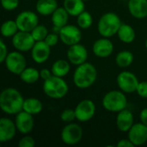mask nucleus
<instances>
[{"instance_id":"nucleus-41","label":"nucleus","mask_w":147,"mask_h":147,"mask_svg":"<svg viewBox=\"0 0 147 147\" xmlns=\"http://www.w3.org/2000/svg\"><path fill=\"white\" fill-rule=\"evenodd\" d=\"M145 45H146V48L147 49V38L146 40V44H145Z\"/></svg>"},{"instance_id":"nucleus-20","label":"nucleus","mask_w":147,"mask_h":147,"mask_svg":"<svg viewBox=\"0 0 147 147\" xmlns=\"http://www.w3.org/2000/svg\"><path fill=\"white\" fill-rule=\"evenodd\" d=\"M127 9L131 16L136 19L147 17V0H129Z\"/></svg>"},{"instance_id":"nucleus-42","label":"nucleus","mask_w":147,"mask_h":147,"mask_svg":"<svg viewBox=\"0 0 147 147\" xmlns=\"http://www.w3.org/2000/svg\"><path fill=\"white\" fill-rule=\"evenodd\" d=\"M84 2H85V1H90V0H84Z\"/></svg>"},{"instance_id":"nucleus-9","label":"nucleus","mask_w":147,"mask_h":147,"mask_svg":"<svg viewBox=\"0 0 147 147\" xmlns=\"http://www.w3.org/2000/svg\"><path fill=\"white\" fill-rule=\"evenodd\" d=\"M59 35L62 43L67 47L80 43L82 40L81 28L78 26L72 24H66L62 27Z\"/></svg>"},{"instance_id":"nucleus-5","label":"nucleus","mask_w":147,"mask_h":147,"mask_svg":"<svg viewBox=\"0 0 147 147\" xmlns=\"http://www.w3.org/2000/svg\"><path fill=\"white\" fill-rule=\"evenodd\" d=\"M102 105L105 110L112 113H119L127 109V99L123 91L113 90L107 92L102 100Z\"/></svg>"},{"instance_id":"nucleus-22","label":"nucleus","mask_w":147,"mask_h":147,"mask_svg":"<svg viewBox=\"0 0 147 147\" xmlns=\"http://www.w3.org/2000/svg\"><path fill=\"white\" fill-rule=\"evenodd\" d=\"M117 35L121 41L126 44H129L135 40L136 33L134 28L131 25L122 22V24L121 25L118 30Z\"/></svg>"},{"instance_id":"nucleus-15","label":"nucleus","mask_w":147,"mask_h":147,"mask_svg":"<svg viewBox=\"0 0 147 147\" xmlns=\"http://www.w3.org/2000/svg\"><path fill=\"white\" fill-rule=\"evenodd\" d=\"M127 138L135 146L146 144L147 142V126L142 122L134 123L127 132Z\"/></svg>"},{"instance_id":"nucleus-14","label":"nucleus","mask_w":147,"mask_h":147,"mask_svg":"<svg viewBox=\"0 0 147 147\" xmlns=\"http://www.w3.org/2000/svg\"><path fill=\"white\" fill-rule=\"evenodd\" d=\"M15 123L17 128V131L22 134H30L34 127V115L22 110L18 114L16 115Z\"/></svg>"},{"instance_id":"nucleus-39","label":"nucleus","mask_w":147,"mask_h":147,"mask_svg":"<svg viewBox=\"0 0 147 147\" xmlns=\"http://www.w3.org/2000/svg\"><path fill=\"white\" fill-rule=\"evenodd\" d=\"M117 146L118 147H134L135 146L130 141V140L127 139H123L121 140L118 143H117Z\"/></svg>"},{"instance_id":"nucleus-10","label":"nucleus","mask_w":147,"mask_h":147,"mask_svg":"<svg viewBox=\"0 0 147 147\" xmlns=\"http://www.w3.org/2000/svg\"><path fill=\"white\" fill-rule=\"evenodd\" d=\"M35 42L31 33L26 31L19 30L11 38V43L14 48L22 53L31 51Z\"/></svg>"},{"instance_id":"nucleus-19","label":"nucleus","mask_w":147,"mask_h":147,"mask_svg":"<svg viewBox=\"0 0 147 147\" xmlns=\"http://www.w3.org/2000/svg\"><path fill=\"white\" fill-rule=\"evenodd\" d=\"M115 123L119 131L127 133L134 124V116L129 109H125L117 113Z\"/></svg>"},{"instance_id":"nucleus-34","label":"nucleus","mask_w":147,"mask_h":147,"mask_svg":"<svg viewBox=\"0 0 147 147\" xmlns=\"http://www.w3.org/2000/svg\"><path fill=\"white\" fill-rule=\"evenodd\" d=\"M3 8L7 11H12L19 6V0H1Z\"/></svg>"},{"instance_id":"nucleus-23","label":"nucleus","mask_w":147,"mask_h":147,"mask_svg":"<svg viewBox=\"0 0 147 147\" xmlns=\"http://www.w3.org/2000/svg\"><path fill=\"white\" fill-rule=\"evenodd\" d=\"M43 109V103L41 101L35 97H28L24 99L22 110L28 112L32 115H37L41 113Z\"/></svg>"},{"instance_id":"nucleus-2","label":"nucleus","mask_w":147,"mask_h":147,"mask_svg":"<svg viewBox=\"0 0 147 147\" xmlns=\"http://www.w3.org/2000/svg\"><path fill=\"white\" fill-rule=\"evenodd\" d=\"M97 78V71L91 63L85 62L77 66L73 72L72 80L74 85L81 90L91 87Z\"/></svg>"},{"instance_id":"nucleus-24","label":"nucleus","mask_w":147,"mask_h":147,"mask_svg":"<svg viewBox=\"0 0 147 147\" xmlns=\"http://www.w3.org/2000/svg\"><path fill=\"white\" fill-rule=\"evenodd\" d=\"M63 7L71 16H78L84 11L85 4L84 0H64Z\"/></svg>"},{"instance_id":"nucleus-13","label":"nucleus","mask_w":147,"mask_h":147,"mask_svg":"<svg viewBox=\"0 0 147 147\" xmlns=\"http://www.w3.org/2000/svg\"><path fill=\"white\" fill-rule=\"evenodd\" d=\"M66 57L71 65L78 66L86 62L88 59V50L84 45L78 43L69 47L66 52Z\"/></svg>"},{"instance_id":"nucleus-16","label":"nucleus","mask_w":147,"mask_h":147,"mask_svg":"<svg viewBox=\"0 0 147 147\" xmlns=\"http://www.w3.org/2000/svg\"><path fill=\"white\" fill-rule=\"evenodd\" d=\"M115 47L110 38L102 37L97 39L92 45V52L98 58H108L114 52Z\"/></svg>"},{"instance_id":"nucleus-6","label":"nucleus","mask_w":147,"mask_h":147,"mask_svg":"<svg viewBox=\"0 0 147 147\" xmlns=\"http://www.w3.org/2000/svg\"><path fill=\"white\" fill-rule=\"evenodd\" d=\"M84 131L80 125L71 122L65 125L60 134L61 140L64 144L68 146H74L78 144L83 138Z\"/></svg>"},{"instance_id":"nucleus-31","label":"nucleus","mask_w":147,"mask_h":147,"mask_svg":"<svg viewBox=\"0 0 147 147\" xmlns=\"http://www.w3.org/2000/svg\"><path fill=\"white\" fill-rule=\"evenodd\" d=\"M30 33H31V34H32V36L35 41L45 40L47 34H49L47 27L44 25H40V24H38Z\"/></svg>"},{"instance_id":"nucleus-25","label":"nucleus","mask_w":147,"mask_h":147,"mask_svg":"<svg viewBox=\"0 0 147 147\" xmlns=\"http://www.w3.org/2000/svg\"><path fill=\"white\" fill-rule=\"evenodd\" d=\"M70 15L64 7H58L57 9L52 14L51 21L53 26L62 28L68 24Z\"/></svg>"},{"instance_id":"nucleus-33","label":"nucleus","mask_w":147,"mask_h":147,"mask_svg":"<svg viewBox=\"0 0 147 147\" xmlns=\"http://www.w3.org/2000/svg\"><path fill=\"white\" fill-rule=\"evenodd\" d=\"M35 145V140L33 137L25 134L19 141L17 146L18 147H33Z\"/></svg>"},{"instance_id":"nucleus-28","label":"nucleus","mask_w":147,"mask_h":147,"mask_svg":"<svg viewBox=\"0 0 147 147\" xmlns=\"http://www.w3.org/2000/svg\"><path fill=\"white\" fill-rule=\"evenodd\" d=\"M134 59V56L132 52L128 50H122L119 52L115 57V64L121 68L129 67Z\"/></svg>"},{"instance_id":"nucleus-37","label":"nucleus","mask_w":147,"mask_h":147,"mask_svg":"<svg viewBox=\"0 0 147 147\" xmlns=\"http://www.w3.org/2000/svg\"><path fill=\"white\" fill-rule=\"evenodd\" d=\"M8 54H9L8 47H7L6 44L4 43V41L3 40H0V62L1 63H4Z\"/></svg>"},{"instance_id":"nucleus-8","label":"nucleus","mask_w":147,"mask_h":147,"mask_svg":"<svg viewBox=\"0 0 147 147\" xmlns=\"http://www.w3.org/2000/svg\"><path fill=\"white\" fill-rule=\"evenodd\" d=\"M116 82L120 90L126 94L136 92L138 85L140 84V81L136 75L128 71L120 72L116 78Z\"/></svg>"},{"instance_id":"nucleus-40","label":"nucleus","mask_w":147,"mask_h":147,"mask_svg":"<svg viewBox=\"0 0 147 147\" xmlns=\"http://www.w3.org/2000/svg\"><path fill=\"white\" fill-rule=\"evenodd\" d=\"M140 122L147 126V108H145L141 110L140 114Z\"/></svg>"},{"instance_id":"nucleus-11","label":"nucleus","mask_w":147,"mask_h":147,"mask_svg":"<svg viewBox=\"0 0 147 147\" xmlns=\"http://www.w3.org/2000/svg\"><path fill=\"white\" fill-rule=\"evenodd\" d=\"M74 109L77 120L80 122H87L94 117L96 108L93 101L84 99L77 104Z\"/></svg>"},{"instance_id":"nucleus-27","label":"nucleus","mask_w":147,"mask_h":147,"mask_svg":"<svg viewBox=\"0 0 147 147\" xmlns=\"http://www.w3.org/2000/svg\"><path fill=\"white\" fill-rule=\"evenodd\" d=\"M19 77L23 83L28 84H34L40 78V71H38L34 67H26L19 75Z\"/></svg>"},{"instance_id":"nucleus-17","label":"nucleus","mask_w":147,"mask_h":147,"mask_svg":"<svg viewBox=\"0 0 147 147\" xmlns=\"http://www.w3.org/2000/svg\"><path fill=\"white\" fill-rule=\"evenodd\" d=\"M17 128L15 121L8 117L0 119V142L6 143L12 140L16 134Z\"/></svg>"},{"instance_id":"nucleus-29","label":"nucleus","mask_w":147,"mask_h":147,"mask_svg":"<svg viewBox=\"0 0 147 147\" xmlns=\"http://www.w3.org/2000/svg\"><path fill=\"white\" fill-rule=\"evenodd\" d=\"M18 31L19 28L16 20H7L2 23L1 34L5 38H12Z\"/></svg>"},{"instance_id":"nucleus-1","label":"nucleus","mask_w":147,"mask_h":147,"mask_svg":"<svg viewBox=\"0 0 147 147\" xmlns=\"http://www.w3.org/2000/svg\"><path fill=\"white\" fill-rule=\"evenodd\" d=\"M24 98L21 92L13 87H8L0 94V108L3 113L16 115L22 110Z\"/></svg>"},{"instance_id":"nucleus-12","label":"nucleus","mask_w":147,"mask_h":147,"mask_svg":"<svg viewBox=\"0 0 147 147\" xmlns=\"http://www.w3.org/2000/svg\"><path fill=\"white\" fill-rule=\"evenodd\" d=\"M16 22L19 30L31 32L39 24V17L34 11L23 10L17 15Z\"/></svg>"},{"instance_id":"nucleus-18","label":"nucleus","mask_w":147,"mask_h":147,"mask_svg":"<svg viewBox=\"0 0 147 147\" xmlns=\"http://www.w3.org/2000/svg\"><path fill=\"white\" fill-rule=\"evenodd\" d=\"M32 59L37 64L45 63L50 57L51 47L48 46L44 40L36 41L30 51Z\"/></svg>"},{"instance_id":"nucleus-36","label":"nucleus","mask_w":147,"mask_h":147,"mask_svg":"<svg viewBox=\"0 0 147 147\" xmlns=\"http://www.w3.org/2000/svg\"><path fill=\"white\" fill-rule=\"evenodd\" d=\"M136 92L140 97L147 99V81L140 82Z\"/></svg>"},{"instance_id":"nucleus-4","label":"nucleus","mask_w":147,"mask_h":147,"mask_svg":"<svg viewBox=\"0 0 147 147\" xmlns=\"http://www.w3.org/2000/svg\"><path fill=\"white\" fill-rule=\"evenodd\" d=\"M42 89L44 94L52 99H61L69 92V85L66 81L54 75L44 81Z\"/></svg>"},{"instance_id":"nucleus-32","label":"nucleus","mask_w":147,"mask_h":147,"mask_svg":"<svg viewBox=\"0 0 147 147\" xmlns=\"http://www.w3.org/2000/svg\"><path fill=\"white\" fill-rule=\"evenodd\" d=\"M60 120H61L63 122H65V123L73 122L75 120H77L75 109H66L63 110V111L61 112V114H60Z\"/></svg>"},{"instance_id":"nucleus-21","label":"nucleus","mask_w":147,"mask_h":147,"mask_svg":"<svg viewBox=\"0 0 147 147\" xmlns=\"http://www.w3.org/2000/svg\"><path fill=\"white\" fill-rule=\"evenodd\" d=\"M58 7L57 0H37L35 4L37 13L44 16H52Z\"/></svg>"},{"instance_id":"nucleus-38","label":"nucleus","mask_w":147,"mask_h":147,"mask_svg":"<svg viewBox=\"0 0 147 147\" xmlns=\"http://www.w3.org/2000/svg\"><path fill=\"white\" fill-rule=\"evenodd\" d=\"M40 78L45 81L47 79H48L49 78H51L53 76V72L52 70L47 69V68H43L40 71Z\"/></svg>"},{"instance_id":"nucleus-30","label":"nucleus","mask_w":147,"mask_h":147,"mask_svg":"<svg viewBox=\"0 0 147 147\" xmlns=\"http://www.w3.org/2000/svg\"><path fill=\"white\" fill-rule=\"evenodd\" d=\"M77 24L81 29H88L93 24L92 15L88 11H83L77 16Z\"/></svg>"},{"instance_id":"nucleus-35","label":"nucleus","mask_w":147,"mask_h":147,"mask_svg":"<svg viewBox=\"0 0 147 147\" xmlns=\"http://www.w3.org/2000/svg\"><path fill=\"white\" fill-rule=\"evenodd\" d=\"M59 40H60L59 39V35L58 34L53 32V33H49L47 34V38L45 39L44 41L48 46H50L51 47H55L58 44V42H59Z\"/></svg>"},{"instance_id":"nucleus-26","label":"nucleus","mask_w":147,"mask_h":147,"mask_svg":"<svg viewBox=\"0 0 147 147\" xmlns=\"http://www.w3.org/2000/svg\"><path fill=\"white\" fill-rule=\"evenodd\" d=\"M51 70L53 75L64 78L69 73L71 70V63L68 59H58L52 65Z\"/></svg>"},{"instance_id":"nucleus-7","label":"nucleus","mask_w":147,"mask_h":147,"mask_svg":"<svg viewBox=\"0 0 147 147\" xmlns=\"http://www.w3.org/2000/svg\"><path fill=\"white\" fill-rule=\"evenodd\" d=\"M4 65L10 73L19 76L27 67V60L22 53L16 50L9 53L4 61Z\"/></svg>"},{"instance_id":"nucleus-3","label":"nucleus","mask_w":147,"mask_h":147,"mask_svg":"<svg viewBox=\"0 0 147 147\" xmlns=\"http://www.w3.org/2000/svg\"><path fill=\"white\" fill-rule=\"evenodd\" d=\"M121 24L122 22L116 13L107 12L100 17L97 23V30L102 37L110 38L117 34Z\"/></svg>"}]
</instances>
